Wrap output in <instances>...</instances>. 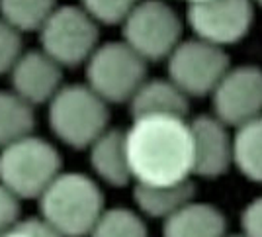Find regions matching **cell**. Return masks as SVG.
<instances>
[{
    "label": "cell",
    "instance_id": "cell-1",
    "mask_svg": "<svg viewBox=\"0 0 262 237\" xmlns=\"http://www.w3.org/2000/svg\"><path fill=\"white\" fill-rule=\"evenodd\" d=\"M131 181L147 186H172L192 176L190 122L176 116L135 118L123 131Z\"/></svg>",
    "mask_w": 262,
    "mask_h": 237
},
{
    "label": "cell",
    "instance_id": "cell-2",
    "mask_svg": "<svg viewBox=\"0 0 262 237\" xmlns=\"http://www.w3.org/2000/svg\"><path fill=\"white\" fill-rule=\"evenodd\" d=\"M39 220L59 237H88L104 208L98 183L82 172H61L37 198Z\"/></svg>",
    "mask_w": 262,
    "mask_h": 237
},
{
    "label": "cell",
    "instance_id": "cell-3",
    "mask_svg": "<svg viewBox=\"0 0 262 237\" xmlns=\"http://www.w3.org/2000/svg\"><path fill=\"white\" fill-rule=\"evenodd\" d=\"M47 122L71 149H88L108 129L110 108L86 85H63L47 104Z\"/></svg>",
    "mask_w": 262,
    "mask_h": 237
},
{
    "label": "cell",
    "instance_id": "cell-4",
    "mask_svg": "<svg viewBox=\"0 0 262 237\" xmlns=\"http://www.w3.org/2000/svg\"><path fill=\"white\" fill-rule=\"evenodd\" d=\"M61 169L59 151L33 133L0 149V184L18 200L39 198Z\"/></svg>",
    "mask_w": 262,
    "mask_h": 237
},
{
    "label": "cell",
    "instance_id": "cell-5",
    "mask_svg": "<svg viewBox=\"0 0 262 237\" xmlns=\"http://www.w3.org/2000/svg\"><path fill=\"white\" fill-rule=\"evenodd\" d=\"M86 86L106 104H127L147 81V63L123 42L102 43L84 63Z\"/></svg>",
    "mask_w": 262,
    "mask_h": 237
},
{
    "label": "cell",
    "instance_id": "cell-6",
    "mask_svg": "<svg viewBox=\"0 0 262 237\" xmlns=\"http://www.w3.org/2000/svg\"><path fill=\"white\" fill-rule=\"evenodd\" d=\"M121 42L145 63L166 61L182 37V20L163 0H139L121 22Z\"/></svg>",
    "mask_w": 262,
    "mask_h": 237
},
{
    "label": "cell",
    "instance_id": "cell-7",
    "mask_svg": "<svg viewBox=\"0 0 262 237\" xmlns=\"http://www.w3.org/2000/svg\"><path fill=\"white\" fill-rule=\"evenodd\" d=\"M39 45L61 69L78 67L98 47V24L80 6H57L39 28Z\"/></svg>",
    "mask_w": 262,
    "mask_h": 237
},
{
    "label": "cell",
    "instance_id": "cell-8",
    "mask_svg": "<svg viewBox=\"0 0 262 237\" xmlns=\"http://www.w3.org/2000/svg\"><path fill=\"white\" fill-rule=\"evenodd\" d=\"M229 67L225 49L196 37L180 42L166 57L168 81L188 98L209 96Z\"/></svg>",
    "mask_w": 262,
    "mask_h": 237
},
{
    "label": "cell",
    "instance_id": "cell-9",
    "mask_svg": "<svg viewBox=\"0 0 262 237\" xmlns=\"http://www.w3.org/2000/svg\"><path fill=\"white\" fill-rule=\"evenodd\" d=\"M254 20L252 0H202L188 4L186 24L196 40L225 49L251 32Z\"/></svg>",
    "mask_w": 262,
    "mask_h": 237
},
{
    "label": "cell",
    "instance_id": "cell-10",
    "mask_svg": "<svg viewBox=\"0 0 262 237\" xmlns=\"http://www.w3.org/2000/svg\"><path fill=\"white\" fill-rule=\"evenodd\" d=\"M211 104L215 118L227 128H239L243 124L262 116V69L256 65L229 67L213 88Z\"/></svg>",
    "mask_w": 262,
    "mask_h": 237
},
{
    "label": "cell",
    "instance_id": "cell-11",
    "mask_svg": "<svg viewBox=\"0 0 262 237\" xmlns=\"http://www.w3.org/2000/svg\"><path fill=\"white\" fill-rule=\"evenodd\" d=\"M192 133V174L219 179L233 165V135L215 116H198L190 122Z\"/></svg>",
    "mask_w": 262,
    "mask_h": 237
},
{
    "label": "cell",
    "instance_id": "cell-12",
    "mask_svg": "<svg viewBox=\"0 0 262 237\" xmlns=\"http://www.w3.org/2000/svg\"><path fill=\"white\" fill-rule=\"evenodd\" d=\"M8 75L12 92L32 108L49 104L63 86V69L43 51L22 53Z\"/></svg>",
    "mask_w": 262,
    "mask_h": 237
},
{
    "label": "cell",
    "instance_id": "cell-13",
    "mask_svg": "<svg viewBox=\"0 0 262 237\" xmlns=\"http://www.w3.org/2000/svg\"><path fill=\"white\" fill-rule=\"evenodd\" d=\"M131 120L145 116H176L186 118L190 98L180 92L168 78H147L129 98Z\"/></svg>",
    "mask_w": 262,
    "mask_h": 237
},
{
    "label": "cell",
    "instance_id": "cell-14",
    "mask_svg": "<svg viewBox=\"0 0 262 237\" xmlns=\"http://www.w3.org/2000/svg\"><path fill=\"white\" fill-rule=\"evenodd\" d=\"M88 163L96 179L112 188H123L131 183L125 141L121 129L108 128L88 147Z\"/></svg>",
    "mask_w": 262,
    "mask_h": 237
},
{
    "label": "cell",
    "instance_id": "cell-15",
    "mask_svg": "<svg viewBox=\"0 0 262 237\" xmlns=\"http://www.w3.org/2000/svg\"><path fill=\"white\" fill-rule=\"evenodd\" d=\"M163 237H227V222L215 206L192 200L164 220Z\"/></svg>",
    "mask_w": 262,
    "mask_h": 237
},
{
    "label": "cell",
    "instance_id": "cell-16",
    "mask_svg": "<svg viewBox=\"0 0 262 237\" xmlns=\"http://www.w3.org/2000/svg\"><path fill=\"white\" fill-rule=\"evenodd\" d=\"M196 196V188L192 181H186L172 186H147L135 184L133 186V200L141 215L153 220H166L176 214L182 206L192 202Z\"/></svg>",
    "mask_w": 262,
    "mask_h": 237
},
{
    "label": "cell",
    "instance_id": "cell-17",
    "mask_svg": "<svg viewBox=\"0 0 262 237\" xmlns=\"http://www.w3.org/2000/svg\"><path fill=\"white\" fill-rule=\"evenodd\" d=\"M233 165L247 181L262 183V116L235 128Z\"/></svg>",
    "mask_w": 262,
    "mask_h": 237
},
{
    "label": "cell",
    "instance_id": "cell-18",
    "mask_svg": "<svg viewBox=\"0 0 262 237\" xmlns=\"http://www.w3.org/2000/svg\"><path fill=\"white\" fill-rule=\"evenodd\" d=\"M35 128L33 108L14 92H0V149L32 135Z\"/></svg>",
    "mask_w": 262,
    "mask_h": 237
},
{
    "label": "cell",
    "instance_id": "cell-19",
    "mask_svg": "<svg viewBox=\"0 0 262 237\" xmlns=\"http://www.w3.org/2000/svg\"><path fill=\"white\" fill-rule=\"evenodd\" d=\"M57 8V0H0V20L16 32H39Z\"/></svg>",
    "mask_w": 262,
    "mask_h": 237
},
{
    "label": "cell",
    "instance_id": "cell-20",
    "mask_svg": "<svg viewBox=\"0 0 262 237\" xmlns=\"http://www.w3.org/2000/svg\"><path fill=\"white\" fill-rule=\"evenodd\" d=\"M88 237H147L143 218L127 208L104 210Z\"/></svg>",
    "mask_w": 262,
    "mask_h": 237
},
{
    "label": "cell",
    "instance_id": "cell-21",
    "mask_svg": "<svg viewBox=\"0 0 262 237\" xmlns=\"http://www.w3.org/2000/svg\"><path fill=\"white\" fill-rule=\"evenodd\" d=\"M137 2L139 0H80V8L98 26H121Z\"/></svg>",
    "mask_w": 262,
    "mask_h": 237
},
{
    "label": "cell",
    "instance_id": "cell-22",
    "mask_svg": "<svg viewBox=\"0 0 262 237\" xmlns=\"http://www.w3.org/2000/svg\"><path fill=\"white\" fill-rule=\"evenodd\" d=\"M22 53V33L0 20V75L10 73Z\"/></svg>",
    "mask_w": 262,
    "mask_h": 237
},
{
    "label": "cell",
    "instance_id": "cell-23",
    "mask_svg": "<svg viewBox=\"0 0 262 237\" xmlns=\"http://www.w3.org/2000/svg\"><path fill=\"white\" fill-rule=\"evenodd\" d=\"M243 237H262V196L251 200L241 214Z\"/></svg>",
    "mask_w": 262,
    "mask_h": 237
},
{
    "label": "cell",
    "instance_id": "cell-24",
    "mask_svg": "<svg viewBox=\"0 0 262 237\" xmlns=\"http://www.w3.org/2000/svg\"><path fill=\"white\" fill-rule=\"evenodd\" d=\"M20 200L0 184V235L20 222Z\"/></svg>",
    "mask_w": 262,
    "mask_h": 237
},
{
    "label": "cell",
    "instance_id": "cell-25",
    "mask_svg": "<svg viewBox=\"0 0 262 237\" xmlns=\"http://www.w3.org/2000/svg\"><path fill=\"white\" fill-rule=\"evenodd\" d=\"M0 237H59L55 235L49 227L45 226L39 218H30V220H20L16 226H12L6 233Z\"/></svg>",
    "mask_w": 262,
    "mask_h": 237
},
{
    "label": "cell",
    "instance_id": "cell-26",
    "mask_svg": "<svg viewBox=\"0 0 262 237\" xmlns=\"http://www.w3.org/2000/svg\"><path fill=\"white\" fill-rule=\"evenodd\" d=\"M252 4H256L258 8H262V0H252Z\"/></svg>",
    "mask_w": 262,
    "mask_h": 237
},
{
    "label": "cell",
    "instance_id": "cell-27",
    "mask_svg": "<svg viewBox=\"0 0 262 237\" xmlns=\"http://www.w3.org/2000/svg\"><path fill=\"white\" fill-rule=\"evenodd\" d=\"M188 4H196V2H202V0H186Z\"/></svg>",
    "mask_w": 262,
    "mask_h": 237
},
{
    "label": "cell",
    "instance_id": "cell-28",
    "mask_svg": "<svg viewBox=\"0 0 262 237\" xmlns=\"http://www.w3.org/2000/svg\"><path fill=\"white\" fill-rule=\"evenodd\" d=\"M227 237H243V235H227Z\"/></svg>",
    "mask_w": 262,
    "mask_h": 237
}]
</instances>
